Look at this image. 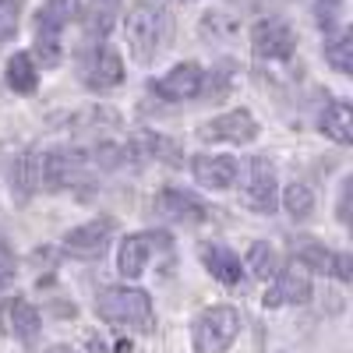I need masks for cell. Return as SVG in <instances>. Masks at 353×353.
<instances>
[{"label":"cell","mask_w":353,"mask_h":353,"mask_svg":"<svg viewBox=\"0 0 353 353\" xmlns=\"http://www.w3.org/2000/svg\"><path fill=\"white\" fill-rule=\"evenodd\" d=\"M173 32V18L163 4L152 0H138L124 18V36H128V50L138 64H152L156 57L166 50Z\"/></svg>","instance_id":"cell-1"},{"label":"cell","mask_w":353,"mask_h":353,"mask_svg":"<svg viewBox=\"0 0 353 353\" xmlns=\"http://www.w3.org/2000/svg\"><path fill=\"white\" fill-rule=\"evenodd\" d=\"M96 314L110 325L121 329H134V332H152L156 329V314H152V301L145 290L134 286H106L96 297Z\"/></svg>","instance_id":"cell-2"},{"label":"cell","mask_w":353,"mask_h":353,"mask_svg":"<svg viewBox=\"0 0 353 353\" xmlns=\"http://www.w3.org/2000/svg\"><path fill=\"white\" fill-rule=\"evenodd\" d=\"M81 0H46L36 14V57L43 61V68H57L61 64V36L64 28L78 18Z\"/></svg>","instance_id":"cell-3"},{"label":"cell","mask_w":353,"mask_h":353,"mask_svg":"<svg viewBox=\"0 0 353 353\" xmlns=\"http://www.w3.org/2000/svg\"><path fill=\"white\" fill-rule=\"evenodd\" d=\"M241 332V311L230 307V304H216V307H205L198 318H194V329H191V339H194V353H226L233 346Z\"/></svg>","instance_id":"cell-4"},{"label":"cell","mask_w":353,"mask_h":353,"mask_svg":"<svg viewBox=\"0 0 353 353\" xmlns=\"http://www.w3.org/2000/svg\"><path fill=\"white\" fill-rule=\"evenodd\" d=\"M241 201L248 205L251 212H265L272 216L276 212V201H279V184H276V166L254 156L244 163V184H241Z\"/></svg>","instance_id":"cell-5"},{"label":"cell","mask_w":353,"mask_h":353,"mask_svg":"<svg viewBox=\"0 0 353 353\" xmlns=\"http://www.w3.org/2000/svg\"><path fill=\"white\" fill-rule=\"evenodd\" d=\"M251 50L258 61H290L297 50V32L283 18H261L251 28Z\"/></svg>","instance_id":"cell-6"},{"label":"cell","mask_w":353,"mask_h":353,"mask_svg":"<svg viewBox=\"0 0 353 353\" xmlns=\"http://www.w3.org/2000/svg\"><path fill=\"white\" fill-rule=\"evenodd\" d=\"M166 248H170V237L163 230L131 233V237H124L121 251H117V269H121V276H128V279H138L145 272V265H149V258L166 251Z\"/></svg>","instance_id":"cell-7"},{"label":"cell","mask_w":353,"mask_h":353,"mask_svg":"<svg viewBox=\"0 0 353 353\" xmlns=\"http://www.w3.org/2000/svg\"><path fill=\"white\" fill-rule=\"evenodd\" d=\"M81 78L85 85L92 88V92H110V88H117L124 81V61L121 53L110 50V46H88L85 61H81Z\"/></svg>","instance_id":"cell-8"},{"label":"cell","mask_w":353,"mask_h":353,"mask_svg":"<svg viewBox=\"0 0 353 353\" xmlns=\"http://www.w3.org/2000/svg\"><path fill=\"white\" fill-rule=\"evenodd\" d=\"M110 241H113V219H110V216H99V219L85 223V226L68 230V237H64V251H68L71 258L92 261V258H103V254H106Z\"/></svg>","instance_id":"cell-9"},{"label":"cell","mask_w":353,"mask_h":353,"mask_svg":"<svg viewBox=\"0 0 353 353\" xmlns=\"http://www.w3.org/2000/svg\"><path fill=\"white\" fill-rule=\"evenodd\" d=\"M201 88H205V71L188 61V64H176L173 71H166L163 78H156L149 85V92L166 99V103H184V99L201 96Z\"/></svg>","instance_id":"cell-10"},{"label":"cell","mask_w":353,"mask_h":353,"mask_svg":"<svg viewBox=\"0 0 353 353\" xmlns=\"http://www.w3.org/2000/svg\"><path fill=\"white\" fill-rule=\"evenodd\" d=\"M311 301V276L301 261L286 265L272 276V286L265 293V307H286V304H307Z\"/></svg>","instance_id":"cell-11"},{"label":"cell","mask_w":353,"mask_h":353,"mask_svg":"<svg viewBox=\"0 0 353 353\" xmlns=\"http://www.w3.org/2000/svg\"><path fill=\"white\" fill-rule=\"evenodd\" d=\"M198 138L205 141H230V145H248L258 138V121L248 110H230L216 121H205L198 128Z\"/></svg>","instance_id":"cell-12"},{"label":"cell","mask_w":353,"mask_h":353,"mask_svg":"<svg viewBox=\"0 0 353 353\" xmlns=\"http://www.w3.org/2000/svg\"><path fill=\"white\" fill-rule=\"evenodd\" d=\"M39 325H43V318L36 311V304H28L25 297H11L0 304V329H4L11 339L18 343H36L39 339Z\"/></svg>","instance_id":"cell-13"},{"label":"cell","mask_w":353,"mask_h":353,"mask_svg":"<svg viewBox=\"0 0 353 353\" xmlns=\"http://www.w3.org/2000/svg\"><path fill=\"white\" fill-rule=\"evenodd\" d=\"M128 149V159H138V163H170V166H181L184 163V149L176 145L173 138L166 134H156V131H134V138L124 145Z\"/></svg>","instance_id":"cell-14"},{"label":"cell","mask_w":353,"mask_h":353,"mask_svg":"<svg viewBox=\"0 0 353 353\" xmlns=\"http://www.w3.org/2000/svg\"><path fill=\"white\" fill-rule=\"evenodd\" d=\"M156 212L163 219H173V223H205L209 219V205H205L198 194H191V191L166 188L156 198Z\"/></svg>","instance_id":"cell-15"},{"label":"cell","mask_w":353,"mask_h":353,"mask_svg":"<svg viewBox=\"0 0 353 353\" xmlns=\"http://www.w3.org/2000/svg\"><path fill=\"white\" fill-rule=\"evenodd\" d=\"M191 173H194V181L201 188H212V191H226L233 188V181H237V159L233 156H209V152H201L191 159Z\"/></svg>","instance_id":"cell-16"},{"label":"cell","mask_w":353,"mask_h":353,"mask_svg":"<svg viewBox=\"0 0 353 353\" xmlns=\"http://www.w3.org/2000/svg\"><path fill=\"white\" fill-rule=\"evenodd\" d=\"M53 128H64V131H71V134H103V131L121 128V117H117L110 106H85V110H74V113L57 117Z\"/></svg>","instance_id":"cell-17"},{"label":"cell","mask_w":353,"mask_h":353,"mask_svg":"<svg viewBox=\"0 0 353 353\" xmlns=\"http://www.w3.org/2000/svg\"><path fill=\"white\" fill-rule=\"evenodd\" d=\"M121 4L124 0H88V8H85V46H96L110 36L113 21L121 18Z\"/></svg>","instance_id":"cell-18"},{"label":"cell","mask_w":353,"mask_h":353,"mask_svg":"<svg viewBox=\"0 0 353 353\" xmlns=\"http://www.w3.org/2000/svg\"><path fill=\"white\" fill-rule=\"evenodd\" d=\"M198 254H201V265L212 272V279H219L223 286H237L241 283V258L233 254L230 248H223V244H201Z\"/></svg>","instance_id":"cell-19"},{"label":"cell","mask_w":353,"mask_h":353,"mask_svg":"<svg viewBox=\"0 0 353 353\" xmlns=\"http://www.w3.org/2000/svg\"><path fill=\"white\" fill-rule=\"evenodd\" d=\"M8 184L18 194V201L32 198L39 191V163H36V152H18L8 163Z\"/></svg>","instance_id":"cell-20"},{"label":"cell","mask_w":353,"mask_h":353,"mask_svg":"<svg viewBox=\"0 0 353 353\" xmlns=\"http://www.w3.org/2000/svg\"><path fill=\"white\" fill-rule=\"evenodd\" d=\"M318 124H321V131H325L332 141H339V145H350L353 141V113H350V103H343V99L329 103Z\"/></svg>","instance_id":"cell-21"},{"label":"cell","mask_w":353,"mask_h":353,"mask_svg":"<svg viewBox=\"0 0 353 353\" xmlns=\"http://www.w3.org/2000/svg\"><path fill=\"white\" fill-rule=\"evenodd\" d=\"M8 88L18 96H32L39 88V71H36V61L28 53H14L11 64H8Z\"/></svg>","instance_id":"cell-22"},{"label":"cell","mask_w":353,"mask_h":353,"mask_svg":"<svg viewBox=\"0 0 353 353\" xmlns=\"http://www.w3.org/2000/svg\"><path fill=\"white\" fill-rule=\"evenodd\" d=\"M293 258H297L304 269L329 272V276H332V265H336V251H329L325 244H318V241H311V237L293 241Z\"/></svg>","instance_id":"cell-23"},{"label":"cell","mask_w":353,"mask_h":353,"mask_svg":"<svg viewBox=\"0 0 353 353\" xmlns=\"http://www.w3.org/2000/svg\"><path fill=\"white\" fill-rule=\"evenodd\" d=\"M237 32H241V25L233 21L230 14H223V11H209L201 18V39H209L212 46H226Z\"/></svg>","instance_id":"cell-24"},{"label":"cell","mask_w":353,"mask_h":353,"mask_svg":"<svg viewBox=\"0 0 353 353\" xmlns=\"http://www.w3.org/2000/svg\"><path fill=\"white\" fill-rule=\"evenodd\" d=\"M248 269L258 276V279H272L283 265H279V251L272 248V244H265V241H258V244H251V251H248Z\"/></svg>","instance_id":"cell-25"},{"label":"cell","mask_w":353,"mask_h":353,"mask_svg":"<svg viewBox=\"0 0 353 353\" xmlns=\"http://www.w3.org/2000/svg\"><path fill=\"white\" fill-rule=\"evenodd\" d=\"M325 61H329L339 74H350V71H353V36H350V32H336V36L325 43Z\"/></svg>","instance_id":"cell-26"},{"label":"cell","mask_w":353,"mask_h":353,"mask_svg":"<svg viewBox=\"0 0 353 353\" xmlns=\"http://www.w3.org/2000/svg\"><path fill=\"white\" fill-rule=\"evenodd\" d=\"M283 205H286V212L293 219H307L314 212V191L307 184H290L283 191Z\"/></svg>","instance_id":"cell-27"},{"label":"cell","mask_w":353,"mask_h":353,"mask_svg":"<svg viewBox=\"0 0 353 353\" xmlns=\"http://www.w3.org/2000/svg\"><path fill=\"white\" fill-rule=\"evenodd\" d=\"M18 14H21V0H0V46L14 39Z\"/></svg>","instance_id":"cell-28"},{"label":"cell","mask_w":353,"mask_h":353,"mask_svg":"<svg viewBox=\"0 0 353 353\" xmlns=\"http://www.w3.org/2000/svg\"><path fill=\"white\" fill-rule=\"evenodd\" d=\"M314 14L321 28H336L343 14V0H314Z\"/></svg>","instance_id":"cell-29"},{"label":"cell","mask_w":353,"mask_h":353,"mask_svg":"<svg viewBox=\"0 0 353 353\" xmlns=\"http://www.w3.org/2000/svg\"><path fill=\"white\" fill-rule=\"evenodd\" d=\"M11 279H14V254L8 251L4 241H0V290L11 286Z\"/></svg>","instance_id":"cell-30"},{"label":"cell","mask_w":353,"mask_h":353,"mask_svg":"<svg viewBox=\"0 0 353 353\" xmlns=\"http://www.w3.org/2000/svg\"><path fill=\"white\" fill-rule=\"evenodd\" d=\"M332 276H336L339 283H350V279H353V258H350L346 251H339V254H336V265H332Z\"/></svg>","instance_id":"cell-31"},{"label":"cell","mask_w":353,"mask_h":353,"mask_svg":"<svg viewBox=\"0 0 353 353\" xmlns=\"http://www.w3.org/2000/svg\"><path fill=\"white\" fill-rule=\"evenodd\" d=\"M350 194H353V181L343 184V194H339V223L350 226Z\"/></svg>","instance_id":"cell-32"},{"label":"cell","mask_w":353,"mask_h":353,"mask_svg":"<svg viewBox=\"0 0 353 353\" xmlns=\"http://www.w3.org/2000/svg\"><path fill=\"white\" fill-rule=\"evenodd\" d=\"M88 346H92V353H106V346H103L99 339H92V343H88Z\"/></svg>","instance_id":"cell-33"},{"label":"cell","mask_w":353,"mask_h":353,"mask_svg":"<svg viewBox=\"0 0 353 353\" xmlns=\"http://www.w3.org/2000/svg\"><path fill=\"white\" fill-rule=\"evenodd\" d=\"M117 353H131V343H117Z\"/></svg>","instance_id":"cell-34"},{"label":"cell","mask_w":353,"mask_h":353,"mask_svg":"<svg viewBox=\"0 0 353 353\" xmlns=\"http://www.w3.org/2000/svg\"><path fill=\"white\" fill-rule=\"evenodd\" d=\"M46 353H71V350H68V346H50Z\"/></svg>","instance_id":"cell-35"},{"label":"cell","mask_w":353,"mask_h":353,"mask_svg":"<svg viewBox=\"0 0 353 353\" xmlns=\"http://www.w3.org/2000/svg\"><path fill=\"white\" fill-rule=\"evenodd\" d=\"M244 4H254V0H244Z\"/></svg>","instance_id":"cell-36"}]
</instances>
